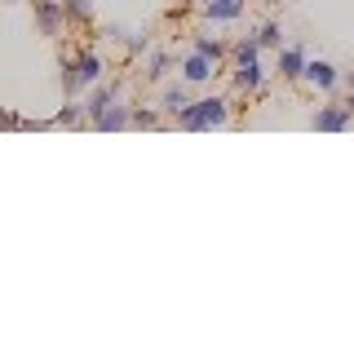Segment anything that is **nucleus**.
<instances>
[{
  "mask_svg": "<svg viewBox=\"0 0 354 354\" xmlns=\"http://www.w3.org/2000/svg\"><path fill=\"white\" fill-rule=\"evenodd\" d=\"M226 120H230V102H226V97H199V102H186V111L177 115V124L204 133V129L226 124Z\"/></svg>",
  "mask_w": 354,
  "mask_h": 354,
  "instance_id": "1",
  "label": "nucleus"
},
{
  "mask_svg": "<svg viewBox=\"0 0 354 354\" xmlns=\"http://www.w3.org/2000/svg\"><path fill=\"white\" fill-rule=\"evenodd\" d=\"M102 58H97V53H80V58L75 62H62V88L66 93H80L84 84H97L102 80Z\"/></svg>",
  "mask_w": 354,
  "mask_h": 354,
  "instance_id": "2",
  "label": "nucleus"
},
{
  "mask_svg": "<svg viewBox=\"0 0 354 354\" xmlns=\"http://www.w3.org/2000/svg\"><path fill=\"white\" fill-rule=\"evenodd\" d=\"M301 80H306L310 88H315V93H332V88L341 84V71H337L332 62H324V58H315V62L306 58V71H301Z\"/></svg>",
  "mask_w": 354,
  "mask_h": 354,
  "instance_id": "3",
  "label": "nucleus"
},
{
  "mask_svg": "<svg viewBox=\"0 0 354 354\" xmlns=\"http://www.w3.org/2000/svg\"><path fill=\"white\" fill-rule=\"evenodd\" d=\"M319 133H346L354 124V115H350V106L346 102H328V106H319L315 111V120H310Z\"/></svg>",
  "mask_w": 354,
  "mask_h": 354,
  "instance_id": "4",
  "label": "nucleus"
},
{
  "mask_svg": "<svg viewBox=\"0 0 354 354\" xmlns=\"http://www.w3.org/2000/svg\"><path fill=\"white\" fill-rule=\"evenodd\" d=\"M36 14H40L44 36H58L62 22H66V5H62V0H36Z\"/></svg>",
  "mask_w": 354,
  "mask_h": 354,
  "instance_id": "5",
  "label": "nucleus"
},
{
  "mask_svg": "<svg viewBox=\"0 0 354 354\" xmlns=\"http://www.w3.org/2000/svg\"><path fill=\"white\" fill-rule=\"evenodd\" d=\"M213 71H217V62H213V58H204V53H195V49H191V58L182 62V80H186V84H204V80H213Z\"/></svg>",
  "mask_w": 354,
  "mask_h": 354,
  "instance_id": "6",
  "label": "nucleus"
},
{
  "mask_svg": "<svg viewBox=\"0 0 354 354\" xmlns=\"http://www.w3.org/2000/svg\"><path fill=\"white\" fill-rule=\"evenodd\" d=\"M261 84H266V71H261V62H257V58L235 62V88H243V93H257Z\"/></svg>",
  "mask_w": 354,
  "mask_h": 354,
  "instance_id": "7",
  "label": "nucleus"
},
{
  "mask_svg": "<svg viewBox=\"0 0 354 354\" xmlns=\"http://www.w3.org/2000/svg\"><path fill=\"white\" fill-rule=\"evenodd\" d=\"M129 120H133V106H124V102H111L102 115L93 120L102 133H120V129H129Z\"/></svg>",
  "mask_w": 354,
  "mask_h": 354,
  "instance_id": "8",
  "label": "nucleus"
},
{
  "mask_svg": "<svg viewBox=\"0 0 354 354\" xmlns=\"http://www.w3.org/2000/svg\"><path fill=\"white\" fill-rule=\"evenodd\" d=\"M111 102H115V84H102V80H97V84H93V93H88V102H84V115H88V120H97Z\"/></svg>",
  "mask_w": 354,
  "mask_h": 354,
  "instance_id": "9",
  "label": "nucleus"
},
{
  "mask_svg": "<svg viewBox=\"0 0 354 354\" xmlns=\"http://www.w3.org/2000/svg\"><path fill=\"white\" fill-rule=\"evenodd\" d=\"M243 14V0H204V18L213 22H235Z\"/></svg>",
  "mask_w": 354,
  "mask_h": 354,
  "instance_id": "10",
  "label": "nucleus"
},
{
  "mask_svg": "<svg viewBox=\"0 0 354 354\" xmlns=\"http://www.w3.org/2000/svg\"><path fill=\"white\" fill-rule=\"evenodd\" d=\"M301 71H306V49H279V75L283 80H301Z\"/></svg>",
  "mask_w": 354,
  "mask_h": 354,
  "instance_id": "11",
  "label": "nucleus"
},
{
  "mask_svg": "<svg viewBox=\"0 0 354 354\" xmlns=\"http://www.w3.org/2000/svg\"><path fill=\"white\" fill-rule=\"evenodd\" d=\"M195 53H204V58H213V62L221 66V58H226V44H221V40H208V36H199V40H195Z\"/></svg>",
  "mask_w": 354,
  "mask_h": 354,
  "instance_id": "12",
  "label": "nucleus"
},
{
  "mask_svg": "<svg viewBox=\"0 0 354 354\" xmlns=\"http://www.w3.org/2000/svg\"><path fill=\"white\" fill-rule=\"evenodd\" d=\"M186 102H191V97H186V88H164V111H169V115H182Z\"/></svg>",
  "mask_w": 354,
  "mask_h": 354,
  "instance_id": "13",
  "label": "nucleus"
},
{
  "mask_svg": "<svg viewBox=\"0 0 354 354\" xmlns=\"http://www.w3.org/2000/svg\"><path fill=\"white\" fill-rule=\"evenodd\" d=\"M230 53H235V62H248V58H261V44H257V36H252V40H239Z\"/></svg>",
  "mask_w": 354,
  "mask_h": 354,
  "instance_id": "14",
  "label": "nucleus"
},
{
  "mask_svg": "<svg viewBox=\"0 0 354 354\" xmlns=\"http://www.w3.org/2000/svg\"><path fill=\"white\" fill-rule=\"evenodd\" d=\"M160 124V115L155 111H142V106H133V120H129V129H155Z\"/></svg>",
  "mask_w": 354,
  "mask_h": 354,
  "instance_id": "15",
  "label": "nucleus"
},
{
  "mask_svg": "<svg viewBox=\"0 0 354 354\" xmlns=\"http://www.w3.org/2000/svg\"><path fill=\"white\" fill-rule=\"evenodd\" d=\"M66 5V22H84L88 14H93V9H88V0H62Z\"/></svg>",
  "mask_w": 354,
  "mask_h": 354,
  "instance_id": "16",
  "label": "nucleus"
},
{
  "mask_svg": "<svg viewBox=\"0 0 354 354\" xmlns=\"http://www.w3.org/2000/svg\"><path fill=\"white\" fill-rule=\"evenodd\" d=\"M169 66H173V58H169V53H155V58H151V80H164V71H169Z\"/></svg>",
  "mask_w": 354,
  "mask_h": 354,
  "instance_id": "17",
  "label": "nucleus"
},
{
  "mask_svg": "<svg viewBox=\"0 0 354 354\" xmlns=\"http://www.w3.org/2000/svg\"><path fill=\"white\" fill-rule=\"evenodd\" d=\"M257 44L266 49V44H279V22H266V27L257 31Z\"/></svg>",
  "mask_w": 354,
  "mask_h": 354,
  "instance_id": "18",
  "label": "nucleus"
},
{
  "mask_svg": "<svg viewBox=\"0 0 354 354\" xmlns=\"http://www.w3.org/2000/svg\"><path fill=\"white\" fill-rule=\"evenodd\" d=\"M80 115H84V111H80V106H66V111H62V115H58V124H80Z\"/></svg>",
  "mask_w": 354,
  "mask_h": 354,
  "instance_id": "19",
  "label": "nucleus"
},
{
  "mask_svg": "<svg viewBox=\"0 0 354 354\" xmlns=\"http://www.w3.org/2000/svg\"><path fill=\"white\" fill-rule=\"evenodd\" d=\"M147 44H151V36H147V31H142V36H133V40H129V49H133V53H142V49H147Z\"/></svg>",
  "mask_w": 354,
  "mask_h": 354,
  "instance_id": "20",
  "label": "nucleus"
},
{
  "mask_svg": "<svg viewBox=\"0 0 354 354\" xmlns=\"http://www.w3.org/2000/svg\"><path fill=\"white\" fill-rule=\"evenodd\" d=\"M346 106H350V115H354V93H350V97H346Z\"/></svg>",
  "mask_w": 354,
  "mask_h": 354,
  "instance_id": "21",
  "label": "nucleus"
},
{
  "mask_svg": "<svg viewBox=\"0 0 354 354\" xmlns=\"http://www.w3.org/2000/svg\"><path fill=\"white\" fill-rule=\"evenodd\" d=\"M346 84H350V93H354V71H350V75H346Z\"/></svg>",
  "mask_w": 354,
  "mask_h": 354,
  "instance_id": "22",
  "label": "nucleus"
},
{
  "mask_svg": "<svg viewBox=\"0 0 354 354\" xmlns=\"http://www.w3.org/2000/svg\"><path fill=\"white\" fill-rule=\"evenodd\" d=\"M177 5H195V0H177Z\"/></svg>",
  "mask_w": 354,
  "mask_h": 354,
  "instance_id": "23",
  "label": "nucleus"
}]
</instances>
